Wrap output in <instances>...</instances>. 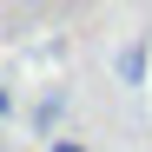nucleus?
Wrapping results in <instances>:
<instances>
[{"mask_svg": "<svg viewBox=\"0 0 152 152\" xmlns=\"http://www.w3.org/2000/svg\"><path fill=\"white\" fill-rule=\"evenodd\" d=\"M145 73H152V46L145 40L119 46V86H145Z\"/></svg>", "mask_w": 152, "mask_h": 152, "instance_id": "f257e3e1", "label": "nucleus"}, {"mask_svg": "<svg viewBox=\"0 0 152 152\" xmlns=\"http://www.w3.org/2000/svg\"><path fill=\"white\" fill-rule=\"evenodd\" d=\"M46 152H93V145H86V139H73V132H60V139L46 145Z\"/></svg>", "mask_w": 152, "mask_h": 152, "instance_id": "7ed1b4c3", "label": "nucleus"}, {"mask_svg": "<svg viewBox=\"0 0 152 152\" xmlns=\"http://www.w3.org/2000/svg\"><path fill=\"white\" fill-rule=\"evenodd\" d=\"M60 106H66L60 93H53V99H40V106H33V132H53V119H60Z\"/></svg>", "mask_w": 152, "mask_h": 152, "instance_id": "f03ea898", "label": "nucleus"}, {"mask_svg": "<svg viewBox=\"0 0 152 152\" xmlns=\"http://www.w3.org/2000/svg\"><path fill=\"white\" fill-rule=\"evenodd\" d=\"M7 113H13V99H7V86H0V119H7Z\"/></svg>", "mask_w": 152, "mask_h": 152, "instance_id": "20e7f679", "label": "nucleus"}]
</instances>
